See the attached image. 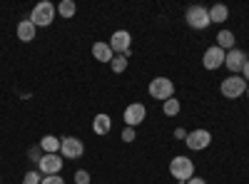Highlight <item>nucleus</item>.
<instances>
[{
  "mask_svg": "<svg viewBox=\"0 0 249 184\" xmlns=\"http://www.w3.org/2000/svg\"><path fill=\"white\" fill-rule=\"evenodd\" d=\"M214 40H217V48H222V50H227V52L234 50V33H232V30H219Z\"/></svg>",
  "mask_w": 249,
  "mask_h": 184,
  "instance_id": "16",
  "label": "nucleus"
},
{
  "mask_svg": "<svg viewBox=\"0 0 249 184\" xmlns=\"http://www.w3.org/2000/svg\"><path fill=\"white\" fill-rule=\"evenodd\" d=\"M110 67H112V72H124V70H127V57H124V55H115L112 57V63H110Z\"/></svg>",
  "mask_w": 249,
  "mask_h": 184,
  "instance_id": "21",
  "label": "nucleus"
},
{
  "mask_svg": "<svg viewBox=\"0 0 249 184\" xmlns=\"http://www.w3.org/2000/svg\"><path fill=\"white\" fill-rule=\"evenodd\" d=\"M43 154H45V152L40 150V145H35V147H30V150H28V159H30V162H35V165H37L40 159H43Z\"/></svg>",
  "mask_w": 249,
  "mask_h": 184,
  "instance_id": "23",
  "label": "nucleus"
},
{
  "mask_svg": "<svg viewBox=\"0 0 249 184\" xmlns=\"http://www.w3.org/2000/svg\"><path fill=\"white\" fill-rule=\"evenodd\" d=\"M242 72H244V75H242V77H244V80H247V83H249V60H247V65H244V67H242Z\"/></svg>",
  "mask_w": 249,
  "mask_h": 184,
  "instance_id": "29",
  "label": "nucleus"
},
{
  "mask_svg": "<svg viewBox=\"0 0 249 184\" xmlns=\"http://www.w3.org/2000/svg\"><path fill=\"white\" fill-rule=\"evenodd\" d=\"M40 184H65V179H62L60 174H50V177H43Z\"/></svg>",
  "mask_w": 249,
  "mask_h": 184,
  "instance_id": "25",
  "label": "nucleus"
},
{
  "mask_svg": "<svg viewBox=\"0 0 249 184\" xmlns=\"http://www.w3.org/2000/svg\"><path fill=\"white\" fill-rule=\"evenodd\" d=\"M62 165H65V159L60 154H43V159L37 162V172L43 177H50V174H60Z\"/></svg>",
  "mask_w": 249,
  "mask_h": 184,
  "instance_id": "9",
  "label": "nucleus"
},
{
  "mask_svg": "<svg viewBox=\"0 0 249 184\" xmlns=\"http://www.w3.org/2000/svg\"><path fill=\"white\" fill-rule=\"evenodd\" d=\"M224 65H227V70H230L232 75L242 72V67L247 65V52H244V50H239V48L230 50V52L224 55Z\"/></svg>",
  "mask_w": 249,
  "mask_h": 184,
  "instance_id": "12",
  "label": "nucleus"
},
{
  "mask_svg": "<svg viewBox=\"0 0 249 184\" xmlns=\"http://www.w3.org/2000/svg\"><path fill=\"white\" fill-rule=\"evenodd\" d=\"M43 182V174H40L37 169H30V172H25V177H23V184H40Z\"/></svg>",
  "mask_w": 249,
  "mask_h": 184,
  "instance_id": "22",
  "label": "nucleus"
},
{
  "mask_svg": "<svg viewBox=\"0 0 249 184\" xmlns=\"http://www.w3.org/2000/svg\"><path fill=\"white\" fill-rule=\"evenodd\" d=\"M184 20H187V25H190L192 30H207L212 25L210 10H207L204 5H190L187 13H184Z\"/></svg>",
  "mask_w": 249,
  "mask_h": 184,
  "instance_id": "2",
  "label": "nucleus"
},
{
  "mask_svg": "<svg viewBox=\"0 0 249 184\" xmlns=\"http://www.w3.org/2000/svg\"><path fill=\"white\" fill-rule=\"evenodd\" d=\"M130 43H132V37H130L127 30H117V33H112V37H110L112 52L124 55V57H130Z\"/></svg>",
  "mask_w": 249,
  "mask_h": 184,
  "instance_id": "10",
  "label": "nucleus"
},
{
  "mask_svg": "<svg viewBox=\"0 0 249 184\" xmlns=\"http://www.w3.org/2000/svg\"><path fill=\"white\" fill-rule=\"evenodd\" d=\"M55 13H57V8H55L53 3H48V0H43V3H37V5L33 8L30 23H33L35 28H48V25H53Z\"/></svg>",
  "mask_w": 249,
  "mask_h": 184,
  "instance_id": "1",
  "label": "nucleus"
},
{
  "mask_svg": "<svg viewBox=\"0 0 249 184\" xmlns=\"http://www.w3.org/2000/svg\"><path fill=\"white\" fill-rule=\"evenodd\" d=\"M187 184H207L204 177H192V179H187Z\"/></svg>",
  "mask_w": 249,
  "mask_h": 184,
  "instance_id": "27",
  "label": "nucleus"
},
{
  "mask_svg": "<svg viewBox=\"0 0 249 184\" xmlns=\"http://www.w3.org/2000/svg\"><path fill=\"white\" fill-rule=\"evenodd\" d=\"M92 130H95V134L105 137V134L112 130V119H110V115H105V112L95 115V119H92Z\"/></svg>",
  "mask_w": 249,
  "mask_h": 184,
  "instance_id": "14",
  "label": "nucleus"
},
{
  "mask_svg": "<svg viewBox=\"0 0 249 184\" xmlns=\"http://www.w3.org/2000/svg\"><path fill=\"white\" fill-rule=\"evenodd\" d=\"M57 13L65 17V20H70L75 13H77V5L72 3V0H60V5H57Z\"/></svg>",
  "mask_w": 249,
  "mask_h": 184,
  "instance_id": "19",
  "label": "nucleus"
},
{
  "mask_svg": "<svg viewBox=\"0 0 249 184\" xmlns=\"http://www.w3.org/2000/svg\"><path fill=\"white\" fill-rule=\"evenodd\" d=\"M170 174H172L177 182L192 179V177H195V162H192L190 157H184V154L172 157V162H170Z\"/></svg>",
  "mask_w": 249,
  "mask_h": 184,
  "instance_id": "3",
  "label": "nucleus"
},
{
  "mask_svg": "<svg viewBox=\"0 0 249 184\" xmlns=\"http://www.w3.org/2000/svg\"><path fill=\"white\" fill-rule=\"evenodd\" d=\"M135 137H137L135 127H124V130H122V139H124V142H135Z\"/></svg>",
  "mask_w": 249,
  "mask_h": 184,
  "instance_id": "26",
  "label": "nucleus"
},
{
  "mask_svg": "<svg viewBox=\"0 0 249 184\" xmlns=\"http://www.w3.org/2000/svg\"><path fill=\"white\" fill-rule=\"evenodd\" d=\"M247 80L242 77V75H230L227 80H222V85H219V90H222V95L227 97V100H237V97H242L244 92H247Z\"/></svg>",
  "mask_w": 249,
  "mask_h": 184,
  "instance_id": "4",
  "label": "nucleus"
},
{
  "mask_svg": "<svg viewBox=\"0 0 249 184\" xmlns=\"http://www.w3.org/2000/svg\"><path fill=\"white\" fill-rule=\"evenodd\" d=\"M247 97H249V85H247Z\"/></svg>",
  "mask_w": 249,
  "mask_h": 184,
  "instance_id": "30",
  "label": "nucleus"
},
{
  "mask_svg": "<svg viewBox=\"0 0 249 184\" xmlns=\"http://www.w3.org/2000/svg\"><path fill=\"white\" fill-rule=\"evenodd\" d=\"M147 92H150V97H155V100H170V97H175V83L170 77H155L152 83H150V87H147Z\"/></svg>",
  "mask_w": 249,
  "mask_h": 184,
  "instance_id": "5",
  "label": "nucleus"
},
{
  "mask_svg": "<svg viewBox=\"0 0 249 184\" xmlns=\"http://www.w3.org/2000/svg\"><path fill=\"white\" fill-rule=\"evenodd\" d=\"M40 150H43L45 154H57L60 152V139L53 137V134H45L43 139H40Z\"/></svg>",
  "mask_w": 249,
  "mask_h": 184,
  "instance_id": "17",
  "label": "nucleus"
},
{
  "mask_svg": "<svg viewBox=\"0 0 249 184\" xmlns=\"http://www.w3.org/2000/svg\"><path fill=\"white\" fill-rule=\"evenodd\" d=\"M207 10H210V20H212V23H224V20L230 17V8L222 5V3H217V5H212V8H207Z\"/></svg>",
  "mask_w": 249,
  "mask_h": 184,
  "instance_id": "18",
  "label": "nucleus"
},
{
  "mask_svg": "<svg viewBox=\"0 0 249 184\" xmlns=\"http://www.w3.org/2000/svg\"><path fill=\"white\" fill-rule=\"evenodd\" d=\"M35 33H37V28L30 23V17H28V20H20V23H18V40H23V43H33Z\"/></svg>",
  "mask_w": 249,
  "mask_h": 184,
  "instance_id": "15",
  "label": "nucleus"
},
{
  "mask_svg": "<svg viewBox=\"0 0 249 184\" xmlns=\"http://www.w3.org/2000/svg\"><path fill=\"white\" fill-rule=\"evenodd\" d=\"M85 154V145L77 137H62L60 139V157L62 159H80Z\"/></svg>",
  "mask_w": 249,
  "mask_h": 184,
  "instance_id": "6",
  "label": "nucleus"
},
{
  "mask_svg": "<svg viewBox=\"0 0 249 184\" xmlns=\"http://www.w3.org/2000/svg\"><path fill=\"white\" fill-rule=\"evenodd\" d=\"M184 145L190 147L192 152H202L212 145V134L207 132V130H192V132H187V139H184Z\"/></svg>",
  "mask_w": 249,
  "mask_h": 184,
  "instance_id": "8",
  "label": "nucleus"
},
{
  "mask_svg": "<svg viewBox=\"0 0 249 184\" xmlns=\"http://www.w3.org/2000/svg\"><path fill=\"white\" fill-rule=\"evenodd\" d=\"M175 137H177V139H187V132H184L182 127H177V130H175Z\"/></svg>",
  "mask_w": 249,
  "mask_h": 184,
  "instance_id": "28",
  "label": "nucleus"
},
{
  "mask_svg": "<svg viewBox=\"0 0 249 184\" xmlns=\"http://www.w3.org/2000/svg\"><path fill=\"white\" fill-rule=\"evenodd\" d=\"M162 112L167 115V117H177V115H179V100H175V97L164 100V102H162Z\"/></svg>",
  "mask_w": 249,
  "mask_h": 184,
  "instance_id": "20",
  "label": "nucleus"
},
{
  "mask_svg": "<svg viewBox=\"0 0 249 184\" xmlns=\"http://www.w3.org/2000/svg\"><path fill=\"white\" fill-rule=\"evenodd\" d=\"M122 117H124V127H137L147 119V107H144L142 102H132V105L124 107Z\"/></svg>",
  "mask_w": 249,
  "mask_h": 184,
  "instance_id": "7",
  "label": "nucleus"
},
{
  "mask_svg": "<svg viewBox=\"0 0 249 184\" xmlns=\"http://www.w3.org/2000/svg\"><path fill=\"white\" fill-rule=\"evenodd\" d=\"M75 184H90V172L88 169H77L75 172Z\"/></svg>",
  "mask_w": 249,
  "mask_h": 184,
  "instance_id": "24",
  "label": "nucleus"
},
{
  "mask_svg": "<svg viewBox=\"0 0 249 184\" xmlns=\"http://www.w3.org/2000/svg\"><path fill=\"white\" fill-rule=\"evenodd\" d=\"M224 50L222 48H217V45H212V48H207L204 50V57H202V65H204V70H217V67H222L224 65Z\"/></svg>",
  "mask_w": 249,
  "mask_h": 184,
  "instance_id": "11",
  "label": "nucleus"
},
{
  "mask_svg": "<svg viewBox=\"0 0 249 184\" xmlns=\"http://www.w3.org/2000/svg\"><path fill=\"white\" fill-rule=\"evenodd\" d=\"M92 57L97 60V63H112L115 52H112L110 43H105V40H97V43L92 45Z\"/></svg>",
  "mask_w": 249,
  "mask_h": 184,
  "instance_id": "13",
  "label": "nucleus"
}]
</instances>
